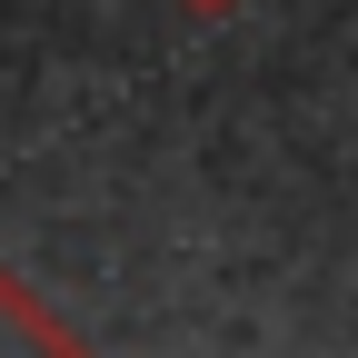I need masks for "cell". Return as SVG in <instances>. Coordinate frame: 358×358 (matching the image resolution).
I'll return each instance as SVG.
<instances>
[{"label":"cell","mask_w":358,"mask_h":358,"mask_svg":"<svg viewBox=\"0 0 358 358\" xmlns=\"http://www.w3.org/2000/svg\"><path fill=\"white\" fill-rule=\"evenodd\" d=\"M0 358H80V338H70L20 279H0Z\"/></svg>","instance_id":"cell-1"}]
</instances>
